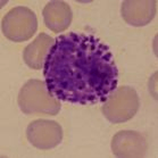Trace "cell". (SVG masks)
<instances>
[{
	"label": "cell",
	"instance_id": "6da1fadb",
	"mask_svg": "<svg viewBox=\"0 0 158 158\" xmlns=\"http://www.w3.org/2000/svg\"><path fill=\"white\" fill-rule=\"evenodd\" d=\"M43 75L51 96L74 105L105 102L118 82L109 47L91 34L75 32L55 39Z\"/></svg>",
	"mask_w": 158,
	"mask_h": 158
},
{
	"label": "cell",
	"instance_id": "7a4b0ae2",
	"mask_svg": "<svg viewBox=\"0 0 158 158\" xmlns=\"http://www.w3.org/2000/svg\"><path fill=\"white\" fill-rule=\"evenodd\" d=\"M18 106L27 115H57L60 110L59 100L49 94L42 81L36 79L29 80L22 86L18 94Z\"/></svg>",
	"mask_w": 158,
	"mask_h": 158
},
{
	"label": "cell",
	"instance_id": "3957f363",
	"mask_svg": "<svg viewBox=\"0 0 158 158\" xmlns=\"http://www.w3.org/2000/svg\"><path fill=\"white\" fill-rule=\"evenodd\" d=\"M140 100L137 91L131 86H121L107 98L102 105V114L111 123L127 122L137 114Z\"/></svg>",
	"mask_w": 158,
	"mask_h": 158
},
{
	"label": "cell",
	"instance_id": "277c9868",
	"mask_svg": "<svg viewBox=\"0 0 158 158\" xmlns=\"http://www.w3.org/2000/svg\"><path fill=\"white\" fill-rule=\"evenodd\" d=\"M4 35L13 42H24L31 39L38 30L35 13L25 6H18L8 11L2 18Z\"/></svg>",
	"mask_w": 158,
	"mask_h": 158
},
{
	"label": "cell",
	"instance_id": "5b68a950",
	"mask_svg": "<svg viewBox=\"0 0 158 158\" xmlns=\"http://www.w3.org/2000/svg\"><path fill=\"white\" fill-rule=\"evenodd\" d=\"M27 140L33 147L42 150L56 148L63 140L61 126L55 121L36 119L30 123L26 130Z\"/></svg>",
	"mask_w": 158,
	"mask_h": 158
},
{
	"label": "cell",
	"instance_id": "8992f818",
	"mask_svg": "<svg viewBox=\"0 0 158 158\" xmlns=\"http://www.w3.org/2000/svg\"><path fill=\"white\" fill-rule=\"evenodd\" d=\"M147 148L146 138L135 131H119L111 140V150L117 157H142Z\"/></svg>",
	"mask_w": 158,
	"mask_h": 158
},
{
	"label": "cell",
	"instance_id": "52a82bcc",
	"mask_svg": "<svg viewBox=\"0 0 158 158\" xmlns=\"http://www.w3.org/2000/svg\"><path fill=\"white\" fill-rule=\"evenodd\" d=\"M157 1H123L121 14L123 19L132 26H144L154 19Z\"/></svg>",
	"mask_w": 158,
	"mask_h": 158
},
{
	"label": "cell",
	"instance_id": "ba28073f",
	"mask_svg": "<svg viewBox=\"0 0 158 158\" xmlns=\"http://www.w3.org/2000/svg\"><path fill=\"white\" fill-rule=\"evenodd\" d=\"M44 24L55 33H60L69 29L73 14L71 7L65 1H50L42 11Z\"/></svg>",
	"mask_w": 158,
	"mask_h": 158
},
{
	"label": "cell",
	"instance_id": "9c48e42d",
	"mask_svg": "<svg viewBox=\"0 0 158 158\" xmlns=\"http://www.w3.org/2000/svg\"><path fill=\"white\" fill-rule=\"evenodd\" d=\"M55 39L46 33H40L32 43L24 49L23 59L25 64L33 69H41L46 64V59L54 46Z\"/></svg>",
	"mask_w": 158,
	"mask_h": 158
}]
</instances>
